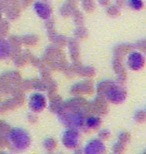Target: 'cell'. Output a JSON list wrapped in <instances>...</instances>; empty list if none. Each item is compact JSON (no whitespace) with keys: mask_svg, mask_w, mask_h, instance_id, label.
Returning <instances> with one entry per match:
<instances>
[{"mask_svg":"<svg viewBox=\"0 0 146 154\" xmlns=\"http://www.w3.org/2000/svg\"><path fill=\"white\" fill-rule=\"evenodd\" d=\"M8 142L15 150H24L30 145V135L22 128H14L8 131Z\"/></svg>","mask_w":146,"mask_h":154,"instance_id":"obj_1","label":"cell"},{"mask_svg":"<svg viewBox=\"0 0 146 154\" xmlns=\"http://www.w3.org/2000/svg\"><path fill=\"white\" fill-rule=\"evenodd\" d=\"M105 83V82H104ZM105 89L104 93L107 95L108 99L112 102L115 103H119L121 101L124 100L125 98V91L123 90L122 88L118 87L115 84H108V83H105Z\"/></svg>","mask_w":146,"mask_h":154,"instance_id":"obj_2","label":"cell"},{"mask_svg":"<svg viewBox=\"0 0 146 154\" xmlns=\"http://www.w3.org/2000/svg\"><path fill=\"white\" fill-rule=\"evenodd\" d=\"M62 143L67 148H75L79 143V133L74 128L67 129L62 134Z\"/></svg>","mask_w":146,"mask_h":154,"instance_id":"obj_3","label":"cell"},{"mask_svg":"<svg viewBox=\"0 0 146 154\" xmlns=\"http://www.w3.org/2000/svg\"><path fill=\"white\" fill-rule=\"evenodd\" d=\"M46 105V99L44 95L41 93H34L31 95L29 99V106L30 108L35 112H39L44 109Z\"/></svg>","mask_w":146,"mask_h":154,"instance_id":"obj_4","label":"cell"},{"mask_svg":"<svg viewBox=\"0 0 146 154\" xmlns=\"http://www.w3.org/2000/svg\"><path fill=\"white\" fill-rule=\"evenodd\" d=\"M128 65L133 70L141 69L144 65V58L142 54L137 51L131 52L128 57Z\"/></svg>","mask_w":146,"mask_h":154,"instance_id":"obj_5","label":"cell"},{"mask_svg":"<svg viewBox=\"0 0 146 154\" xmlns=\"http://www.w3.org/2000/svg\"><path fill=\"white\" fill-rule=\"evenodd\" d=\"M34 9L38 16L43 19H47L51 15V7L43 1H36L34 3Z\"/></svg>","mask_w":146,"mask_h":154,"instance_id":"obj_6","label":"cell"},{"mask_svg":"<svg viewBox=\"0 0 146 154\" xmlns=\"http://www.w3.org/2000/svg\"><path fill=\"white\" fill-rule=\"evenodd\" d=\"M104 151V144L98 139H93L84 147L85 153H100Z\"/></svg>","mask_w":146,"mask_h":154,"instance_id":"obj_7","label":"cell"},{"mask_svg":"<svg viewBox=\"0 0 146 154\" xmlns=\"http://www.w3.org/2000/svg\"><path fill=\"white\" fill-rule=\"evenodd\" d=\"M10 54V45L5 41L0 40V59L4 58Z\"/></svg>","mask_w":146,"mask_h":154,"instance_id":"obj_8","label":"cell"},{"mask_svg":"<svg viewBox=\"0 0 146 154\" xmlns=\"http://www.w3.org/2000/svg\"><path fill=\"white\" fill-rule=\"evenodd\" d=\"M85 124L89 128H95L100 124V118L98 116H90L86 119Z\"/></svg>","mask_w":146,"mask_h":154,"instance_id":"obj_9","label":"cell"},{"mask_svg":"<svg viewBox=\"0 0 146 154\" xmlns=\"http://www.w3.org/2000/svg\"><path fill=\"white\" fill-rule=\"evenodd\" d=\"M128 5L134 10H140L143 7V2L142 0H128Z\"/></svg>","mask_w":146,"mask_h":154,"instance_id":"obj_10","label":"cell"},{"mask_svg":"<svg viewBox=\"0 0 146 154\" xmlns=\"http://www.w3.org/2000/svg\"><path fill=\"white\" fill-rule=\"evenodd\" d=\"M43 144H44V147L46 149L51 150L54 148L55 145H56V142H55V140L52 137H47L44 141H43Z\"/></svg>","mask_w":146,"mask_h":154,"instance_id":"obj_11","label":"cell"},{"mask_svg":"<svg viewBox=\"0 0 146 154\" xmlns=\"http://www.w3.org/2000/svg\"><path fill=\"white\" fill-rule=\"evenodd\" d=\"M0 16H1V13H0Z\"/></svg>","mask_w":146,"mask_h":154,"instance_id":"obj_12","label":"cell"}]
</instances>
